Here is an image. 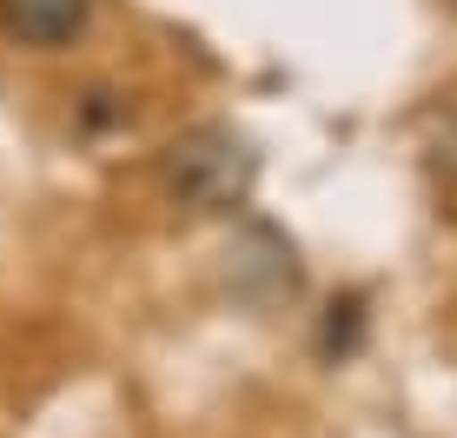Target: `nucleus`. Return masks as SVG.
<instances>
[{
  "instance_id": "obj_1",
  "label": "nucleus",
  "mask_w": 457,
  "mask_h": 438,
  "mask_svg": "<svg viewBox=\"0 0 457 438\" xmlns=\"http://www.w3.org/2000/svg\"><path fill=\"white\" fill-rule=\"evenodd\" d=\"M166 186L199 213L239 206L245 186H252V153L226 127H199V133H186L179 147L166 153Z\"/></svg>"
},
{
  "instance_id": "obj_2",
  "label": "nucleus",
  "mask_w": 457,
  "mask_h": 438,
  "mask_svg": "<svg viewBox=\"0 0 457 438\" xmlns=\"http://www.w3.org/2000/svg\"><path fill=\"white\" fill-rule=\"evenodd\" d=\"M93 27V0H0V34L21 46H73Z\"/></svg>"
}]
</instances>
